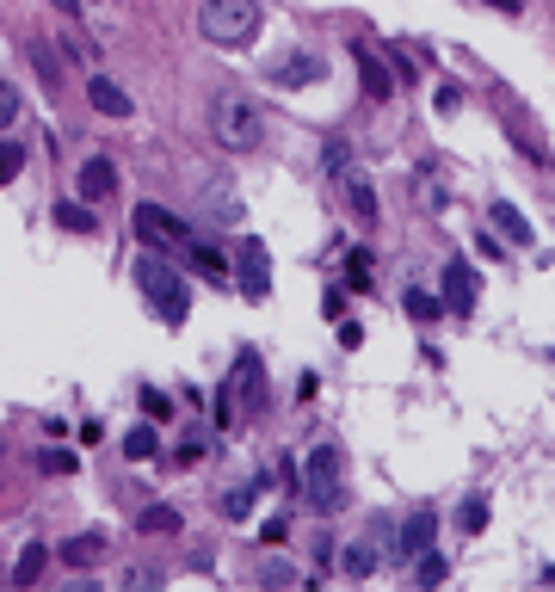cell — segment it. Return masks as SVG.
Wrapping results in <instances>:
<instances>
[{"mask_svg":"<svg viewBox=\"0 0 555 592\" xmlns=\"http://www.w3.org/2000/svg\"><path fill=\"white\" fill-rule=\"evenodd\" d=\"M259 414H266V364H259V352H241L229 364V377H222V389H216V420L241 426V420H259Z\"/></svg>","mask_w":555,"mask_h":592,"instance_id":"cell-1","label":"cell"},{"mask_svg":"<svg viewBox=\"0 0 555 592\" xmlns=\"http://www.w3.org/2000/svg\"><path fill=\"white\" fill-rule=\"evenodd\" d=\"M136 290L155 303V315H161L167 327H179L185 315H192V290H185L179 266H173V259H161V253H142V259H136Z\"/></svg>","mask_w":555,"mask_h":592,"instance_id":"cell-2","label":"cell"},{"mask_svg":"<svg viewBox=\"0 0 555 592\" xmlns=\"http://www.w3.org/2000/svg\"><path fill=\"white\" fill-rule=\"evenodd\" d=\"M198 31L222 50H241L259 37V0H204L198 7Z\"/></svg>","mask_w":555,"mask_h":592,"instance_id":"cell-3","label":"cell"},{"mask_svg":"<svg viewBox=\"0 0 555 592\" xmlns=\"http://www.w3.org/2000/svg\"><path fill=\"white\" fill-rule=\"evenodd\" d=\"M303 500L315 512H340L346 506V457L340 444H315L309 463H303Z\"/></svg>","mask_w":555,"mask_h":592,"instance_id":"cell-4","label":"cell"},{"mask_svg":"<svg viewBox=\"0 0 555 592\" xmlns=\"http://www.w3.org/2000/svg\"><path fill=\"white\" fill-rule=\"evenodd\" d=\"M210 136L229 148V155H247V148H259V136H266V124H259V105L241 99V93H222L210 105Z\"/></svg>","mask_w":555,"mask_h":592,"instance_id":"cell-5","label":"cell"},{"mask_svg":"<svg viewBox=\"0 0 555 592\" xmlns=\"http://www.w3.org/2000/svg\"><path fill=\"white\" fill-rule=\"evenodd\" d=\"M235 290L247 296V303H266V290H272V253H266V241H241L235 247Z\"/></svg>","mask_w":555,"mask_h":592,"instance_id":"cell-6","label":"cell"},{"mask_svg":"<svg viewBox=\"0 0 555 592\" xmlns=\"http://www.w3.org/2000/svg\"><path fill=\"white\" fill-rule=\"evenodd\" d=\"M136 235L142 241H155V247H173V253H185L198 235H192V222H179L173 210H161V204H136Z\"/></svg>","mask_w":555,"mask_h":592,"instance_id":"cell-7","label":"cell"},{"mask_svg":"<svg viewBox=\"0 0 555 592\" xmlns=\"http://www.w3.org/2000/svg\"><path fill=\"white\" fill-rule=\"evenodd\" d=\"M432 537H438L432 506H414V512L401 518V531H395V555H401V562H420V555L432 549Z\"/></svg>","mask_w":555,"mask_h":592,"instance_id":"cell-8","label":"cell"},{"mask_svg":"<svg viewBox=\"0 0 555 592\" xmlns=\"http://www.w3.org/2000/svg\"><path fill=\"white\" fill-rule=\"evenodd\" d=\"M352 56H358V74H364V93L377 99V105H389V99H395V62H389V50L358 44Z\"/></svg>","mask_w":555,"mask_h":592,"instance_id":"cell-9","label":"cell"},{"mask_svg":"<svg viewBox=\"0 0 555 592\" xmlns=\"http://www.w3.org/2000/svg\"><path fill=\"white\" fill-rule=\"evenodd\" d=\"M475 296H481V278H475V266H469V259H451V266H444V309L469 315V309H475Z\"/></svg>","mask_w":555,"mask_h":592,"instance_id":"cell-10","label":"cell"},{"mask_svg":"<svg viewBox=\"0 0 555 592\" xmlns=\"http://www.w3.org/2000/svg\"><path fill=\"white\" fill-rule=\"evenodd\" d=\"M333 179H340V198H346V210H352L358 222H377V185H370L358 167H340Z\"/></svg>","mask_w":555,"mask_h":592,"instance_id":"cell-11","label":"cell"},{"mask_svg":"<svg viewBox=\"0 0 555 592\" xmlns=\"http://www.w3.org/2000/svg\"><path fill=\"white\" fill-rule=\"evenodd\" d=\"M111 192H118V167H111L105 155L81 161V198H111Z\"/></svg>","mask_w":555,"mask_h":592,"instance_id":"cell-12","label":"cell"},{"mask_svg":"<svg viewBox=\"0 0 555 592\" xmlns=\"http://www.w3.org/2000/svg\"><path fill=\"white\" fill-rule=\"evenodd\" d=\"M87 99L105 111V118H130V93L118 81H105V74H93V81H87Z\"/></svg>","mask_w":555,"mask_h":592,"instance_id":"cell-13","label":"cell"},{"mask_svg":"<svg viewBox=\"0 0 555 592\" xmlns=\"http://www.w3.org/2000/svg\"><path fill=\"white\" fill-rule=\"evenodd\" d=\"M321 74H327V62H321V56H296V62L272 68V81H278V87H309V81H321Z\"/></svg>","mask_w":555,"mask_h":592,"instance_id":"cell-14","label":"cell"},{"mask_svg":"<svg viewBox=\"0 0 555 592\" xmlns=\"http://www.w3.org/2000/svg\"><path fill=\"white\" fill-rule=\"evenodd\" d=\"M488 216H494V229H500V235H506L512 247H531V222L518 216L512 204H488Z\"/></svg>","mask_w":555,"mask_h":592,"instance_id":"cell-15","label":"cell"},{"mask_svg":"<svg viewBox=\"0 0 555 592\" xmlns=\"http://www.w3.org/2000/svg\"><path fill=\"white\" fill-rule=\"evenodd\" d=\"M99 555H105V537H99V531H87V537H68V543H62V562H68V568H93Z\"/></svg>","mask_w":555,"mask_h":592,"instance_id":"cell-16","label":"cell"},{"mask_svg":"<svg viewBox=\"0 0 555 592\" xmlns=\"http://www.w3.org/2000/svg\"><path fill=\"white\" fill-rule=\"evenodd\" d=\"M44 562H50V549H44V543H25L19 562H13V586H31L37 574H44Z\"/></svg>","mask_w":555,"mask_h":592,"instance_id":"cell-17","label":"cell"},{"mask_svg":"<svg viewBox=\"0 0 555 592\" xmlns=\"http://www.w3.org/2000/svg\"><path fill=\"white\" fill-rule=\"evenodd\" d=\"M136 531H148V537H173V531H179V512H173V506H142Z\"/></svg>","mask_w":555,"mask_h":592,"instance_id":"cell-18","label":"cell"},{"mask_svg":"<svg viewBox=\"0 0 555 592\" xmlns=\"http://www.w3.org/2000/svg\"><path fill=\"white\" fill-rule=\"evenodd\" d=\"M161 451V438H155V426H130L124 432V457L130 463H148V457H155Z\"/></svg>","mask_w":555,"mask_h":592,"instance_id":"cell-19","label":"cell"},{"mask_svg":"<svg viewBox=\"0 0 555 592\" xmlns=\"http://www.w3.org/2000/svg\"><path fill=\"white\" fill-rule=\"evenodd\" d=\"M340 568H346L352 580H364L370 568H377V543H346V555H340Z\"/></svg>","mask_w":555,"mask_h":592,"instance_id":"cell-20","label":"cell"},{"mask_svg":"<svg viewBox=\"0 0 555 592\" xmlns=\"http://www.w3.org/2000/svg\"><path fill=\"white\" fill-rule=\"evenodd\" d=\"M401 303H407V315H414V321H426V327H432V321L444 315V303H438V296H426L420 284H414V290H407V296H401Z\"/></svg>","mask_w":555,"mask_h":592,"instance_id":"cell-21","label":"cell"},{"mask_svg":"<svg viewBox=\"0 0 555 592\" xmlns=\"http://www.w3.org/2000/svg\"><path fill=\"white\" fill-rule=\"evenodd\" d=\"M457 525L475 537V531H488V494H469L463 500V512H457Z\"/></svg>","mask_w":555,"mask_h":592,"instance_id":"cell-22","label":"cell"},{"mask_svg":"<svg viewBox=\"0 0 555 592\" xmlns=\"http://www.w3.org/2000/svg\"><path fill=\"white\" fill-rule=\"evenodd\" d=\"M204 451H210V432H185V438L173 444V457H179L185 469H192V463H204Z\"/></svg>","mask_w":555,"mask_h":592,"instance_id":"cell-23","label":"cell"},{"mask_svg":"<svg viewBox=\"0 0 555 592\" xmlns=\"http://www.w3.org/2000/svg\"><path fill=\"white\" fill-rule=\"evenodd\" d=\"M56 222L74 235H93V210H81V204H56Z\"/></svg>","mask_w":555,"mask_h":592,"instance_id":"cell-24","label":"cell"},{"mask_svg":"<svg viewBox=\"0 0 555 592\" xmlns=\"http://www.w3.org/2000/svg\"><path fill=\"white\" fill-rule=\"evenodd\" d=\"M37 469L44 475H74V451H56L50 444V451H37Z\"/></svg>","mask_w":555,"mask_h":592,"instance_id":"cell-25","label":"cell"},{"mask_svg":"<svg viewBox=\"0 0 555 592\" xmlns=\"http://www.w3.org/2000/svg\"><path fill=\"white\" fill-rule=\"evenodd\" d=\"M259 586H303V574L284 568V562H266V568H259Z\"/></svg>","mask_w":555,"mask_h":592,"instance_id":"cell-26","label":"cell"},{"mask_svg":"<svg viewBox=\"0 0 555 592\" xmlns=\"http://www.w3.org/2000/svg\"><path fill=\"white\" fill-rule=\"evenodd\" d=\"M216 506H222V518H247V512H253V488H235V494H222Z\"/></svg>","mask_w":555,"mask_h":592,"instance_id":"cell-27","label":"cell"},{"mask_svg":"<svg viewBox=\"0 0 555 592\" xmlns=\"http://www.w3.org/2000/svg\"><path fill=\"white\" fill-rule=\"evenodd\" d=\"M321 161H327V173H340V167H352V148H346L340 136H333V142L321 148Z\"/></svg>","mask_w":555,"mask_h":592,"instance_id":"cell-28","label":"cell"},{"mask_svg":"<svg viewBox=\"0 0 555 592\" xmlns=\"http://www.w3.org/2000/svg\"><path fill=\"white\" fill-rule=\"evenodd\" d=\"M25 167V148H13V142H0V185H7L13 173Z\"/></svg>","mask_w":555,"mask_h":592,"instance_id":"cell-29","label":"cell"},{"mask_svg":"<svg viewBox=\"0 0 555 592\" xmlns=\"http://www.w3.org/2000/svg\"><path fill=\"white\" fill-rule=\"evenodd\" d=\"M19 118V87H7V81H0V130H7Z\"/></svg>","mask_w":555,"mask_h":592,"instance_id":"cell-30","label":"cell"},{"mask_svg":"<svg viewBox=\"0 0 555 592\" xmlns=\"http://www.w3.org/2000/svg\"><path fill=\"white\" fill-rule=\"evenodd\" d=\"M414 574H420V586H438V580H444V562H438V555H420Z\"/></svg>","mask_w":555,"mask_h":592,"instance_id":"cell-31","label":"cell"},{"mask_svg":"<svg viewBox=\"0 0 555 592\" xmlns=\"http://www.w3.org/2000/svg\"><path fill=\"white\" fill-rule=\"evenodd\" d=\"M290 537V518L278 512V518H266V525H259V543H284Z\"/></svg>","mask_w":555,"mask_h":592,"instance_id":"cell-32","label":"cell"},{"mask_svg":"<svg viewBox=\"0 0 555 592\" xmlns=\"http://www.w3.org/2000/svg\"><path fill=\"white\" fill-rule=\"evenodd\" d=\"M142 407H148V420H167V414H173V401L155 395V389H142Z\"/></svg>","mask_w":555,"mask_h":592,"instance_id":"cell-33","label":"cell"},{"mask_svg":"<svg viewBox=\"0 0 555 592\" xmlns=\"http://www.w3.org/2000/svg\"><path fill=\"white\" fill-rule=\"evenodd\" d=\"M62 50H68V56H74V62H93V44H87V37H74V31H68V37H62Z\"/></svg>","mask_w":555,"mask_h":592,"instance_id":"cell-34","label":"cell"},{"mask_svg":"<svg viewBox=\"0 0 555 592\" xmlns=\"http://www.w3.org/2000/svg\"><path fill=\"white\" fill-rule=\"evenodd\" d=\"M346 272H352V284L364 290V284H370V259H364V253H352V266H346Z\"/></svg>","mask_w":555,"mask_h":592,"instance_id":"cell-35","label":"cell"},{"mask_svg":"<svg viewBox=\"0 0 555 592\" xmlns=\"http://www.w3.org/2000/svg\"><path fill=\"white\" fill-rule=\"evenodd\" d=\"M340 346H364V327L358 321H340Z\"/></svg>","mask_w":555,"mask_h":592,"instance_id":"cell-36","label":"cell"},{"mask_svg":"<svg viewBox=\"0 0 555 592\" xmlns=\"http://www.w3.org/2000/svg\"><path fill=\"white\" fill-rule=\"evenodd\" d=\"M488 7H500V13H518V7H525V0H488Z\"/></svg>","mask_w":555,"mask_h":592,"instance_id":"cell-37","label":"cell"}]
</instances>
